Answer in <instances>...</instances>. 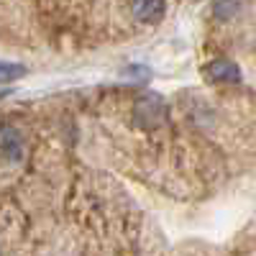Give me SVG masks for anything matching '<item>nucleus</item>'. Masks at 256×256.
Returning a JSON list of instances; mask_svg holds the SVG:
<instances>
[{
	"label": "nucleus",
	"instance_id": "nucleus-6",
	"mask_svg": "<svg viewBox=\"0 0 256 256\" xmlns=\"http://www.w3.org/2000/svg\"><path fill=\"white\" fill-rule=\"evenodd\" d=\"M26 74V67L24 64H10V62H0V84L3 82H13L18 77Z\"/></svg>",
	"mask_w": 256,
	"mask_h": 256
},
{
	"label": "nucleus",
	"instance_id": "nucleus-4",
	"mask_svg": "<svg viewBox=\"0 0 256 256\" xmlns=\"http://www.w3.org/2000/svg\"><path fill=\"white\" fill-rule=\"evenodd\" d=\"M0 148H3V154H6L10 162H18V159H20L24 146H20V136H18L16 128L6 126L3 131H0Z\"/></svg>",
	"mask_w": 256,
	"mask_h": 256
},
{
	"label": "nucleus",
	"instance_id": "nucleus-2",
	"mask_svg": "<svg viewBox=\"0 0 256 256\" xmlns=\"http://www.w3.org/2000/svg\"><path fill=\"white\" fill-rule=\"evenodd\" d=\"M205 77L212 82H241V70L236 62L230 59H212L210 64L202 67Z\"/></svg>",
	"mask_w": 256,
	"mask_h": 256
},
{
	"label": "nucleus",
	"instance_id": "nucleus-1",
	"mask_svg": "<svg viewBox=\"0 0 256 256\" xmlns=\"http://www.w3.org/2000/svg\"><path fill=\"white\" fill-rule=\"evenodd\" d=\"M164 116H166V102L159 92H144L134 105V120L144 131H152V128L162 126Z\"/></svg>",
	"mask_w": 256,
	"mask_h": 256
},
{
	"label": "nucleus",
	"instance_id": "nucleus-3",
	"mask_svg": "<svg viewBox=\"0 0 256 256\" xmlns=\"http://www.w3.org/2000/svg\"><path fill=\"white\" fill-rule=\"evenodd\" d=\"M131 10L144 24H159L166 13L164 0H131Z\"/></svg>",
	"mask_w": 256,
	"mask_h": 256
},
{
	"label": "nucleus",
	"instance_id": "nucleus-5",
	"mask_svg": "<svg viewBox=\"0 0 256 256\" xmlns=\"http://www.w3.org/2000/svg\"><path fill=\"white\" fill-rule=\"evenodd\" d=\"M244 8V0H212V16L218 20H230L236 18Z\"/></svg>",
	"mask_w": 256,
	"mask_h": 256
}]
</instances>
